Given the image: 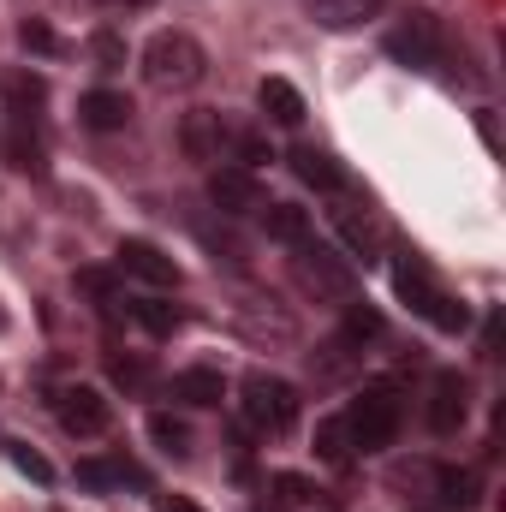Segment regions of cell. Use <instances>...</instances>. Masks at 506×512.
I'll use <instances>...</instances> for the list:
<instances>
[{
    "label": "cell",
    "mask_w": 506,
    "mask_h": 512,
    "mask_svg": "<svg viewBox=\"0 0 506 512\" xmlns=\"http://www.w3.org/2000/svg\"><path fill=\"white\" fill-rule=\"evenodd\" d=\"M316 453L328 459V465H352V429H346V417H322L316 423Z\"/></svg>",
    "instance_id": "603a6c76"
},
{
    "label": "cell",
    "mask_w": 506,
    "mask_h": 512,
    "mask_svg": "<svg viewBox=\"0 0 506 512\" xmlns=\"http://www.w3.org/2000/svg\"><path fill=\"white\" fill-rule=\"evenodd\" d=\"M381 310L376 304H358V298H346V328H340V340L346 346H370V340H381Z\"/></svg>",
    "instance_id": "7402d4cb"
},
{
    "label": "cell",
    "mask_w": 506,
    "mask_h": 512,
    "mask_svg": "<svg viewBox=\"0 0 506 512\" xmlns=\"http://www.w3.org/2000/svg\"><path fill=\"white\" fill-rule=\"evenodd\" d=\"M78 483L84 489H120V483H143V471L126 459H84L78 465Z\"/></svg>",
    "instance_id": "44dd1931"
},
{
    "label": "cell",
    "mask_w": 506,
    "mask_h": 512,
    "mask_svg": "<svg viewBox=\"0 0 506 512\" xmlns=\"http://www.w3.org/2000/svg\"><path fill=\"white\" fill-rule=\"evenodd\" d=\"M334 227H340V239H346V251L364 256V262H376L381 256V233L370 215H358V209H334Z\"/></svg>",
    "instance_id": "d6986e66"
},
{
    "label": "cell",
    "mask_w": 506,
    "mask_h": 512,
    "mask_svg": "<svg viewBox=\"0 0 506 512\" xmlns=\"http://www.w3.org/2000/svg\"><path fill=\"white\" fill-rule=\"evenodd\" d=\"M387 0H316L310 6V18L322 24V30H358V24H370Z\"/></svg>",
    "instance_id": "e0dca14e"
},
{
    "label": "cell",
    "mask_w": 506,
    "mask_h": 512,
    "mask_svg": "<svg viewBox=\"0 0 506 512\" xmlns=\"http://www.w3.org/2000/svg\"><path fill=\"white\" fill-rule=\"evenodd\" d=\"M173 399H179V405L209 411V405H221V399H227V376H221V370H209V364H191V370H179V376H173Z\"/></svg>",
    "instance_id": "5bb4252c"
},
{
    "label": "cell",
    "mask_w": 506,
    "mask_h": 512,
    "mask_svg": "<svg viewBox=\"0 0 506 512\" xmlns=\"http://www.w3.org/2000/svg\"><path fill=\"white\" fill-rule=\"evenodd\" d=\"M120 274L143 280V286H179V262L167 251H155L149 239H126L120 245Z\"/></svg>",
    "instance_id": "8fae6325"
},
{
    "label": "cell",
    "mask_w": 506,
    "mask_h": 512,
    "mask_svg": "<svg viewBox=\"0 0 506 512\" xmlns=\"http://www.w3.org/2000/svg\"><path fill=\"white\" fill-rule=\"evenodd\" d=\"M18 42H24L30 54H48V60H54V54H66V42H60L42 18H24V24H18Z\"/></svg>",
    "instance_id": "4316f807"
},
{
    "label": "cell",
    "mask_w": 506,
    "mask_h": 512,
    "mask_svg": "<svg viewBox=\"0 0 506 512\" xmlns=\"http://www.w3.org/2000/svg\"><path fill=\"white\" fill-rule=\"evenodd\" d=\"M292 274H298V286H304V292H316V298H328V304L358 298V268H352L340 251L316 245V239L292 245Z\"/></svg>",
    "instance_id": "3957f363"
},
{
    "label": "cell",
    "mask_w": 506,
    "mask_h": 512,
    "mask_svg": "<svg viewBox=\"0 0 506 512\" xmlns=\"http://www.w3.org/2000/svg\"><path fill=\"white\" fill-rule=\"evenodd\" d=\"M0 328H6V316H0Z\"/></svg>",
    "instance_id": "836d02e7"
},
{
    "label": "cell",
    "mask_w": 506,
    "mask_h": 512,
    "mask_svg": "<svg viewBox=\"0 0 506 512\" xmlns=\"http://www.w3.org/2000/svg\"><path fill=\"white\" fill-rule=\"evenodd\" d=\"M108 376L126 387V393H149V387H155V370H149L143 358H108Z\"/></svg>",
    "instance_id": "484cf974"
},
{
    "label": "cell",
    "mask_w": 506,
    "mask_h": 512,
    "mask_svg": "<svg viewBox=\"0 0 506 512\" xmlns=\"http://www.w3.org/2000/svg\"><path fill=\"white\" fill-rule=\"evenodd\" d=\"M256 102H262V114H268L274 126H304V96H298L286 78H262Z\"/></svg>",
    "instance_id": "ac0fdd59"
},
{
    "label": "cell",
    "mask_w": 506,
    "mask_h": 512,
    "mask_svg": "<svg viewBox=\"0 0 506 512\" xmlns=\"http://www.w3.org/2000/svg\"><path fill=\"white\" fill-rule=\"evenodd\" d=\"M346 429H352V447L358 453H381V447H393V435H399V417H405V399H399V387L393 382H370L346 411Z\"/></svg>",
    "instance_id": "7a4b0ae2"
},
{
    "label": "cell",
    "mask_w": 506,
    "mask_h": 512,
    "mask_svg": "<svg viewBox=\"0 0 506 512\" xmlns=\"http://www.w3.org/2000/svg\"><path fill=\"white\" fill-rule=\"evenodd\" d=\"M233 137H239V131L227 126L215 108H191L185 126H179V143H185L191 161H233Z\"/></svg>",
    "instance_id": "ba28073f"
},
{
    "label": "cell",
    "mask_w": 506,
    "mask_h": 512,
    "mask_svg": "<svg viewBox=\"0 0 506 512\" xmlns=\"http://www.w3.org/2000/svg\"><path fill=\"white\" fill-rule=\"evenodd\" d=\"M155 512H203V507H197V501H185V495H167Z\"/></svg>",
    "instance_id": "1f68e13d"
},
{
    "label": "cell",
    "mask_w": 506,
    "mask_h": 512,
    "mask_svg": "<svg viewBox=\"0 0 506 512\" xmlns=\"http://www.w3.org/2000/svg\"><path fill=\"white\" fill-rule=\"evenodd\" d=\"M233 161L251 173V167H262V161H274V149H268L262 131H239V137H233Z\"/></svg>",
    "instance_id": "83f0119b"
},
{
    "label": "cell",
    "mask_w": 506,
    "mask_h": 512,
    "mask_svg": "<svg viewBox=\"0 0 506 512\" xmlns=\"http://www.w3.org/2000/svg\"><path fill=\"white\" fill-rule=\"evenodd\" d=\"M54 417H60L66 435H108V423H114L108 399H102L96 387H84V382H72V387L54 393Z\"/></svg>",
    "instance_id": "52a82bcc"
},
{
    "label": "cell",
    "mask_w": 506,
    "mask_h": 512,
    "mask_svg": "<svg viewBox=\"0 0 506 512\" xmlns=\"http://www.w3.org/2000/svg\"><path fill=\"white\" fill-rule=\"evenodd\" d=\"M12 465H18L30 483H54V465H48L42 453H30V447H12Z\"/></svg>",
    "instance_id": "f546056e"
},
{
    "label": "cell",
    "mask_w": 506,
    "mask_h": 512,
    "mask_svg": "<svg viewBox=\"0 0 506 512\" xmlns=\"http://www.w3.org/2000/svg\"><path fill=\"white\" fill-rule=\"evenodd\" d=\"M387 54L399 60V66H441V54H447V36H441V18L435 12H411L399 30H387Z\"/></svg>",
    "instance_id": "8992f818"
},
{
    "label": "cell",
    "mask_w": 506,
    "mask_h": 512,
    "mask_svg": "<svg viewBox=\"0 0 506 512\" xmlns=\"http://www.w3.org/2000/svg\"><path fill=\"white\" fill-rule=\"evenodd\" d=\"M239 405H245V423H251L256 435H286L298 423V387L268 376V370L245 376V399Z\"/></svg>",
    "instance_id": "5b68a950"
},
{
    "label": "cell",
    "mask_w": 506,
    "mask_h": 512,
    "mask_svg": "<svg viewBox=\"0 0 506 512\" xmlns=\"http://www.w3.org/2000/svg\"><path fill=\"white\" fill-rule=\"evenodd\" d=\"M393 286H399V298H405V304H411L423 322H435L441 334H465L471 310H465V304H459L447 286H435V280H429L417 262H399V268H393Z\"/></svg>",
    "instance_id": "277c9868"
},
{
    "label": "cell",
    "mask_w": 506,
    "mask_h": 512,
    "mask_svg": "<svg viewBox=\"0 0 506 512\" xmlns=\"http://www.w3.org/2000/svg\"><path fill=\"white\" fill-rule=\"evenodd\" d=\"M465 417H471V387H465L459 370H441V376L429 382V429H435V435H459Z\"/></svg>",
    "instance_id": "9c48e42d"
},
{
    "label": "cell",
    "mask_w": 506,
    "mask_h": 512,
    "mask_svg": "<svg viewBox=\"0 0 506 512\" xmlns=\"http://www.w3.org/2000/svg\"><path fill=\"white\" fill-rule=\"evenodd\" d=\"M274 489H280V501H286V507H298V501H316V489H310L304 477H292V471H286V477H274Z\"/></svg>",
    "instance_id": "4dcf8cb0"
},
{
    "label": "cell",
    "mask_w": 506,
    "mask_h": 512,
    "mask_svg": "<svg viewBox=\"0 0 506 512\" xmlns=\"http://www.w3.org/2000/svg\"><path fill=\"white\" fill-rule=\"evenodd\" d=\"M435 489H441V507H459V512H471L477 495H483L477 471H459V465H441V471H435Z\"/></svg>",
    "instance_id": "ffe728a7"
},
{
    "label": "cell",
    "mask_w": 506,
    "mask_h": 512,
    "mask_svg": "<svg viewBox=\"0 0 506 512\" xmlns=\"http://www.w3.org/2000/svg\"><path fill=\"white\" fill-rule=\"evenodd\" d=\"M149 435H155V447H161V453H173V459H185V453H191V429H185L179 417H167V411H155V417H149Z\"/></svg>",
    "instance_id": "d4e9b609"
},
{
    "label": "cell",
    "mask_w": 506,
    "mask_h": 512,
    "mask_svg": "<svg viewBox=\"0 0 506 512\" xmlns=\"http://www.w3.org/2000/svg\"><path fill=\"white\" fill-rule=\"evenodd\" d=\"M292 173H298L304 185H316V191H334V197L346 191V167H340L328 149H316V143H298V149H292Z\"/></svg>",
    "instance_id": "4fadbf2b"
},
{
    "label": "cell",
    "mask_w": 506,
    "mask_h": 512,
    "mask_svg": "<svg viewBox=\"0 0 506 512\" xmlns=\"http://www.w3.org/2000/svg\"><path fill=\"white\" fill-rule=\"evenodd\" d=\"M256 215H262V227H268V239H274V245H286V251L310 239V215H304L298 203H262Z\"/></svg>",
    "instance_id": "2e32d148"
},
{
    "label": "cell",
    "mask_w": 506,
    "mask_h": 512,
    "mask_svg": "<svg viewBox=\"0 0 506 512\" xmlns=\"http://www.w3.org/2000/svg\"><path fill=\"white\" fill-rule=\"evenodd\" d=\"M90 54H96V60H102V72H114V66H126V42H120V36H114V30H102V36H96V42H90Z\"/></svg>",
    "instance_id": "f1b7e54d"
},
{
    "label": "cell",
    "mask_w": 506,
    "mask_h": 512,
    "mask_svg": "<svg viewBox=\"0 0 506 512\" xmlns=\"http://www.w3.org/2000/svg\"><path fill=\"white\" fill-rule=\"evenodd\" d=\"M42 102H48V84L42 78H30V72H12L6 78V114H12V126L42 131Z\"/></svg>",
    "instance_id": "7c38bea8"
},
{
    "label": "cell",
    "mask_w": 506,
    "mask_h": 512,
    "mask_svg": "<svg viewBox=\"0 0 506 512\" xmlns=\"http://www.w3.org/2000/svg\"><path fill=\"white\" fill-rule=\"evenodd\" d=\"M251 512H286V507H251Z\"/></svg>",
    "instance_id": "d6a6232c"
},
{
    "label": "cell",
    "mask_w": 506,
    "mask_h": 512,
    "mask_svg": "<svg viewBox=\"0 0 506 512\" xmlns=\"http://www.w3.org/2000/svg\"><path fill=\"white\" fill-rule=\"evenodd\" d=\"M126 316H131V322H143V328H149L155 340H167V334H173V328L185 322V316H179V304H161V298H131Z\"/></svg>",
    "instance_id": "cb8c5ba5"
},
{
    "label": "cell",
    "mask_w": 506,
    "mask_h": 512,
    "mask_svg": "<svg viewBox=\"0 0 506 512\" xmlns=\"http://www.w3.org/2000/svg\"><path fill=\"white\" fill-rule=\"evenodd\" d=\"M78 120L90 131H126L131 126V102L120 90H90L84 102H78Z\"/></svg>",
    "instance_id": "9a60e30c"
},
{
    "label": "cell",
    "mask_w": 506,
    "mask_h": 512,
    "mask_svg": "<svg viewBox=\"0 0 506 512\" xmlns=\"http://www.w3.org/2000/svg\"><path fill=\"white\" fill-rule=\"evenodd\" d=\"M203 72H209V54H203L197 36H185V30L149 36V48H143V78H149L155 90H191V84H203Z\"/></svg>",
    "instance_id": "6da1fadb"
},
{
    "label": "cell",
    "mask_w": 506,
    "mask_h": 512,
    "mask_svg": "<svg viewBox=\"0 0 506 512\" xmlns=\"http://www.w3.org/2000/svg\"><path fill=\"white\" fill-rule=\"evenodd\" d=\"M209 203L221 215H256L268 203V191L256 185V173H245V167H215L209 173Z\"/></svg>",
    "instance_id": "30bf717a"
}]
</instances>
